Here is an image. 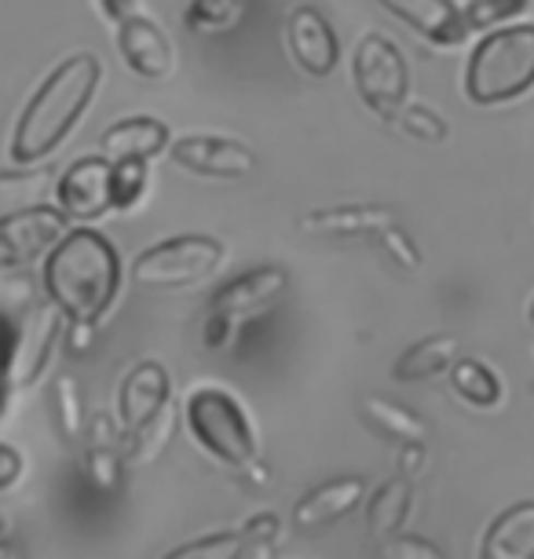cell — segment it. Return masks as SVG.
<instances>
[{"label":"cell","mask_w":534,"mask_h":559,"mask_svg":"<svg viewBox=\"0 0 534 559\" xmlns=\"http://www.w3.org/2000/svg\"><path fill=\"white\" fill-rule=\"evenodd\" d=\"M48 300L70 322H103L121 289V257L99 230H67L45 260Z\"/></svg>","instance_id":"1"},{"label":"cell","mask_w":534,"mask_h":559,"mask_svg":"<svg viewBox=\"0 0 534 559\" xmlns=\"http://www.w3.org/2000/svg\"><path fill=\"white\" fill-rule=\"evenodd\" d=\"M103 67L96 56H70L59 62L56 70L40 81L34 99L26 103L23 118L15 124L12 135V162L15 165H37L48 154H56L62 140L78 129V121L85 118L92 96L99 88Z\"/></svg>","instance_id":"2"},{"label":"cell","mask_w":534,"mask_h":559,"mask_svg":"<svg viewBox=\"0 0 534 559\" xmlns=\"http://www.w3.org/2000/svg\"><path fill=\"white\" fill-rule=\"evenodd\" d=\"M534 88V26H506L487 34L468 56L465 96L476 107L520 99Z\"/></svg>","instance_id":"3"},{"label":"cell","mask_w":534,"mask_h":559,"mask_svg":"<svg viewBox=\"0 0 534 559\" xmlns=\"http://www.w3.org/2000/svg\"><path fill=\"white\" fill-rule=\"evenodd\" d=\"M183 420L198 447L227 468L246 472L249 464L260 461L257 431L249 425L242 403L227 395L224 388H198V392L187 395Z\"/></svg>","instance_id":"4"},{"label":"cell","mask_w":534,"mask_h":559,"mask_svg":"<svg viewBox=\"0 0 534 559\" xmlns=\"http://www.w3.org/2000/svg\"><path fill=\"white\" fill-rule=\"evenodd\" d=\"M286 286H289V274L286 267H278V263L249 267L246 274H238V278L224 282V286L213 293V300H209V314L202 325L205 347H224L238 325L260 311H268L271 304L286 293Z\"/></svg>","instance_id":"5"},{"label":"cell","mask_w":534,"mask_h":559,"mask_svg":"<svg viewBox=\"0 0 534 559\" xmlns=\"http://www.w3.org/2000/svg\"><path fill=\"white\" fill-rule=\"evenodd\" d=\"M352 81L366 110H373L381 121H392L411 103V67L392 37L366 34L355 48Z\"/></svg>","instance_id":"6"},{"label":"cell","mask_w":534,"mask_h":559,"mask_svg":"<svg viewBox=\"0 0 534 559\" xmlns=\"http://www.w3.org/2000/svg\"><path fill=\"white\" fill-rule=\"evenodd\" d=\"M219 263H224V246L216 238L180 235L140 252L132 263V278L143 289H180L216 274Z\"/></svg>","instance_id":"7"},{"label":"cell","mask_w":534,"mask_h":559,"mask_svg":"<svg viewBox=\"0 0 534 559\" xmlns=\"http://www.w3.org/2000/svg\"><path fill=\"white\" fill-rule=\"evenodd\" d=\"M67 224L70 219L48 205H23L15 213H4L0 216V267H23L45 257L70 230Z\"/></svg>","instance_id":"8"},{"label":"cell","mask_w":534,"mask_h":559,"mask_svg":"<svg viewBox=\"0 0 534 559\" xmlns=\"http://www.w3.org/2000/svg\"><path fill=\"white\" fill-rule=\"evenodd\" d=\"M62 330H67V314L51 300L45 308L26 314V322L15 330L12 362H8V377H12L15 392H26L29 384L40 381L45 366L51 362V352H56V344L62 341Z\"/></svg>","instance_id":"9"},{"label":"cell","mask_w":534,"mask_h":559,"mask_svg":"<svg viewBox=\"0 0 534 559\" xmlns=\"http://www.w3.org/2000/svg\"><path fill=\"white\" fill-rule=\"evenodd\" d=\"M286 48L289 59L308 73V78H330L341 62V40L333 34L330 19L311 4L293 8L286 19Z\"/></svg>","instance_id":"10"},{"label":"cell","mask_w":534,"mask_h":559,"mask_svg":"<svg viewBox=\"0 0 534 559\" xmlns=\"http://www.w3.org/2000/svg\"><path fill=\"white\" fill-rule=\"evenodd\" d=\"M56 202L59 213L78 224H92V219L107 216L110 202V162L107 157H78L67 173L59 176L56 187Z\"/></svg>","instance_id":"11"},{"label":"cell","mask_w":534,"mask_h":559,"mask_svg":"<svg viewBox=\"0 0 534 559\" xmlns=\"http://www.w3.org/2000/svg\"><path fill=\"white\" fill-rule=\"evenodd\" d=\"M169 157L187 173L209 179H246L257 168V154L227 135H183L169 143Z\"/></svg>","instance_id":"12"},{"label":"cell","mask_w":534,"mask_h":559,"mask_svg":"<svg viewBox=\"0 0 534 559\" xmlns=\"http://www.w3.org/2000/svg\"><path fill=\"white\" fill-rule=\"evenodd\" d=\"M118 51L135 78L143 81H165L176 67L173 45L158 23L146 15H132L118 26Z\"/></svg>","instance_id":"13"},{"label":"cell","mask_w":534,"mask_h":559,"mask_svg":"<svg viewBox=\"0 0 534 559\" xmlns=\"http://www.w3.org/2000/svg\"><path fill=\"white\" fill-rule=\"evenodd\" d=\"M377 4L436 48H458L468 37L465 15L454 0H377Z\"/></svg>","instance_id":"14"},{"label":"cell","mask_w":534,"mask_h":559,"mask_svg":"<svg viewBox=\"0 0 534 559\" xmlns=\"http://www.w3.org/2000/svg\"><path fill=\"white\" fill-rule=\"evenodd\" d=\"M165 403H169V373H165L162 362L143 358V362H135L121 381V392H118L121 428L124 431L140 428L143 420H151Z\"/></svg>","instance_id":"15"},{"label":"cell","mask_w":534,"mask_h":559,"mask_svg":"<svg viewBox=\"0 0 534 559\" xmlns=\"http://www.w3.org/2000/svg\"><path fill=\"white\" fill-rule=\"evenodd\" d=\"M366 498V483L359 476H341L330 483H319L316 490H308L304 498L293 504V523L300 531H319V526H330L352 515Z\"/></svg>","instance_id":"16"},{"label":"cell","mask_w":534,"mask_h":559,"mask_svg":"<svg viewBox=\"0 0 534 559\" xmlns=\"http://www.w3.org/2000/svg\"><path fill=\"white\" fill-rule=\"evenodd\" d=\"M169 124L158 118H124L114 121L99 140V154L107 162H151L169 151Z\"/></svg>","instance_id":"17"},{"label":"cell","mask_w":534,"mask_h":559,"mask_svg":"<svg viewBox=\"0 0 534 559\" xmlns=\"http://www.w3.org/2000/svg\"><path fill=\"white\" fill-rule=\"evenodd\" d=\"M395 224V213L384 205H333V209H316L300 219L304 235L316 238H366L370 241L377 230Z\"/></svg>","instance_id":"18"},{"label":"cell","mask_w":534,"mask_h":559,"mask_svg":"<svg viewBox=\"0 0 534 559\" xmlns=\"http://www.w3.org/2000/svg\"><path fill=\"white\" fill-rule=\"evenodd\" d=\"M479 559H534V501L512 504L490 523Z\"/></svg>","instance_id":"19"},{"label":"cell","mask_w":534,"mask_h":559,"mask_svg":"<svg viewBox=\"0 0 534 559\" xmlns=\"http://www.w3.org/2000/svg\"><path fill=\"white\" fill-rule=\"evenodd\" d=\"M110 417H92L85 431V476L96 483L99 490H114L121 479V461H124V439Z\"/></svg>","instance_id":"20"},{"label":"cell","mask_w":534,"mask_h":559,"mask_svg":"<svg viewBox=\"0 0 534 559\" xmlns=\"http://www.w3.org/2000/svg\"><path fill=\"white\" fill-rule=\"evenodd\" d=\"M458 352H462V336L458 333H432V336H425V341L406 347V352L395 358L392 373H395V381H403V384L432 381V377L447 373V369L454 366Z\"/></svg>","instance_id":"21"},{"label":"cell","mask_w":534,"mask_h":559,"mask_svg":"<svg viewBox=\"0 0 534 559\" xmlns=\"http://www.w3.org/2000/svg\"><path fill=\"white\" fill-rule=\"evenodd\" d=\"M411 509H414V483L406 476H395L366 504V531L377 542H384V537L403 531V523L411 520Z\"/></svg>","instance_id":"22"},{"label":"cell","mask_w":534,"mask_h":559,"mask_svg":"<svg viewBox=\"0 0 534 559\" xmlns=\"http://www.w3.org/2000/svg\"><path fill=\"white\" fill-rule=\"evenodd\" d=\"M359 414L366 425L384 439H395V442H425L428 439L425 417L400 403H392V399H384V395H363Z\"/></svg>","instance_id":"23"},{"label":"cell","mask_w":534,"mask_h":559,"mask_svg":"<svg viewBox=\"0 0 534 559\" xmlns=\"http://www.w3.org/2000/svg\"><path fill=\"white\" fill-rule=\"evenodd\" d=\"M48 409H51V420H56L59 439L67 442V447L78 450L81 442H85L88 414H85V395H81V384L73 381L70 373L56 377V384H51Z\"/></svg>","instance_id":"24"},{"label":"cell","mask_w":534,"mask_h":559,"mask_svg":"<svg viewBox=\"0 0 534 559\" xmlns=\"http://www.w3.org/2000/svg\"><path fill=\"white\" fill-rule=\"evenodd\" d=\"M176 425H180V406H173V399H169L151 420H143L140 428L129 431V439H124V457L132 464H154L169 450Z\"/></svg>","instance_id":"25"},{"label":"cell","mask_w":534,"mask_h":559,"mask_svg":"<svg viewBox=\"0 0 534 559\" xmlns=\"http://www.w3.org/2000/svg\"><path fill=\"white\" fill-rule=\"evenodd\" d=\"M450 373V388L458 392V399H465L468 406L476 409H495L501 403V381L498 373L479 358H454V366L447 369Z\"/></svg>","instance_id":"26"},{"label":"cell","mask_w":534,"mask_h":559,"mask_svg":"<svg viewBox=\"0 0 534 559\" xmlns=\"http://www.w3.org/2000/svg\"><path fill=\"white\" fill-rule=\"evenodd\" d=\"M151 162H110V202L114 209L129 213L143 202L146 187H151V173H146Z\"/></svg>","instance_id":"27"},{"label":"cell","mask_w":534,"mask_h":559,"mask_svg":"<svg viewBox=\"0 0 534 559\" xmlns=\"http://www.w3.org/2000/svg\"><path fill=\"white\" fill-rule=\"evenodd\" d=\"M246 12V0H191L187 8V26L216 34V29H232Z\"/></svg>","instance_id":"28"},{"label":"cell","mask_w":534,"mask_h":559,"mask_svg":"<svg viewBox=\"0 0 534 559\" xmlns=\"http://www.w3.org/2000/svg\"><path fill=\"white\" fill-rule=\"evenodd\" d=\"M389 124H395L403 135L422 140V143H447V135H450V124L439 118L436 110L422 107V103H406V107L395 114Z\"/></svg>","instance_id":"29"},{"label":"cell","mask_w":534,"mask_h":559,"mask_svg":"<svg viewBox=\"0 0 534 559\" xmlns=\"http://www.w3.org/2000/svg\"><path fill=\"white\" fill-rule=\"evenodd\" d=\"M45 183H48V168H34V173H4L0 176V216L29 205L40 191H45Z\"/></svg>","instance_id":"30"},{"label":"cell","mask_w":534,"mask_h":559,"mask_svg":"<svg viewBox=\"0 0 534 559\" xmlns=\"http://www.w3.org/2000/svg\"><path fill=\"white\" fill-rule=\"evenodd\" d=\"M246 556V537L242 531H227V534H209L198 537V542L176 548L165 559H242Z\"/></svg>","instance_id":"31"},{"label":"cell","mask_w":534,"mask_h":559,"mask_svg":"<svg viewBox=\"0 0 534 559\" xmlns=\"http://www.w3.org/2000/svg\"><path fill=\"white\" fill-rule=\"evenodd\" d=\"M527 8L531 0H468L462 15L468 29H495L501 23H509V19L523 15Z\"/></svg>","instance_id":"32"},{"label":"cell","mask_w":534,"mask_h":559,"mask_svg":"<svg viewBox=\"0 0 534 559\" xmlns=\"http://www.w3.org/2000/svg\"><path fill=\"white\" fill-rule=\"evenodd\" d=\"M370 241H373V246L381 249L384 257H389L400 271H422V252H417L414 238L400 227V219H395V224H389L384 230H377V235H373Z\"/></svg>","instance_id":"33"},{"label":"cell","mask_w":534,"mask_h":559,"mask_svg":"<svg viewBox=\"0 0 534 559\" xmlns=\"http://www.w3.org/2000/svg\"><path fill=\"white\" fill-rule=\"evenodd\" d=\"M377 559H447V552L439 545H432L428 537L417 534H392L377 545Z\"/></svg>","instance_id":"34"},{"label":"cell","mask_w":534,"mask_h":559,"mask_svg":"<svg viewBox=\"0 0 534 559\" xmlns=\"http://www.w3.org/2000/svg\"><path fill=\"white\" fill-rule=\"evenodd\" d=\"M278 534H282V523H278V515H253L246 526H242V537H246V552H253L257 559H264L271 556V548L278 545Z\"/></svg>","instance_id":"35"},{"label":"cell","mask_w":534,"mask_h":559,"mask_svg":"<svg viewBox=\"0 0 534 559\" xmlns=\"http://www.w3.org/2000/svg\"><path fill=\"white\" fill-rule=\"evenodd\" d=\"M12 344H15V330L0 319V417L8 414V399H12V377H8V362H12Z\"/></svg>","instance_id":"36"},{"label":"cell","mask_w":534,"mask_h":559,"mask_svg":"<svg viewBox=\"0 0 534 559\" xmlns=\"http://www.w3.org/2000/svg\"><path fill=\"white\" fill-rule=\"evenodd\" d=\"M92 341H96V322H70L67 319V330H62V347H67L73 358H85Z\"/></svg>","instance_id":"37"},{"label":"cell","mask_w":534,"mask_h":559,"mask_svg":"<svg viewBox=\"0 0 534 559\" xmlns=\"http://www.w3.org/2000/svg\"><path fill=\"white\" fill-rule=\"evenodd\" d=\"M23 453H19L12 442H0V490H12L19 479H23Z\"/></svg>","instance_id":"38"},{"label":"cell","mask_w":534,"mask_h":559,"mask_svg":"<svg viewBox=\"0 0 534 559\" xmlns=\"http://www.w3.org/2000/svg\"><path fill=\"white\" fill-rule=\"evenodd\" d=\"M425 468V442H403L400 450V476L414 479Z\"/></svg>","instance_id":"39"},{"label":"cell","mask_w":534,"mask_h":559,"mask_svg":"<svg viewBox=\"0 0 534 559\" xmlns=\"http://www.w3.org/2000/svg\"><path fill=\"white\" fill-rule=\"evenodd\" d=\"M99 12L107 15L114 26H121L124 19L140 15V0H99Z\"/></svg>","instance_id":"40"},{"label":"cell","mask_w":534,"mask_h":559,"mask_svg":"<svg viewBox=\"0 0 534 559\" xmlns=\"http://www.w3.org/2000/svg\"><path fill=\"white\" fill-rule=\"evenodd\" d=\"M0 559H19V548L12 542H4V537H0Z\"/></svg>","instance_id":"41"},{"label":"cell","mask_w":534,"mask_h":559,"mask_svg":"<svg viewBox=\"0 0 534 559\" xmlns=\"http://www.w3.org/2000/svg\"><path fill=\"white\" fill-rule=\"evenodd\" d=\"M0 534H4V515H0Z\"/></svg>","instance_id":"42"},{"label":"cell","mask_w":534,"mask_h":559,"mask_svg":"<svg viewBox=\"0 0 534 559\" xmlns=\"http://www.w3.org/2000/svg\"><path fill=\"white\" fill-rule=\"evenodd\" d=\"M531 322H534V300H531Z\"/></svg>","instance_id":"43"}]
</instances>
